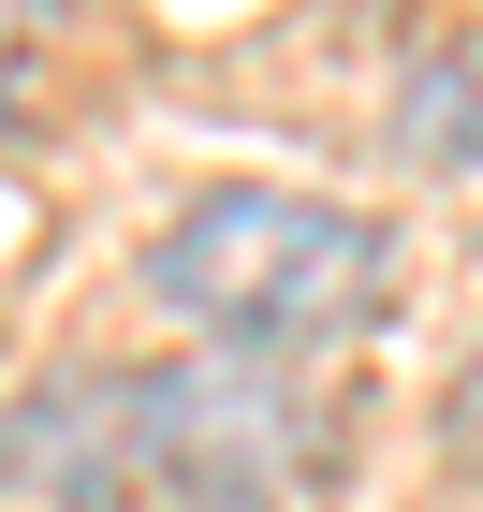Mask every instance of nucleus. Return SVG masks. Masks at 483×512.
I'll return each instance as SVG.
<instances>
[{
	"label": "nucleus",
	"mask_w": 483,
	"mask_h": 512,
	"mask_svg": "<svg viewBox=\"0 0 483 512\" xmlns=\"http://www.w3.org/2000/svg\"><path fill=\"white\" fill-rule=\"evenodd\" d=\"M440 454L483 469V337H469V366H454V395H440Z\"/></svg>",
	"instance_id": "4"
},
{
	"label": "nucleus",
	"mask_w": 483,
	"mask_h": 512,
	"mask_svg": "<svg viewBox=\"0 0 483 512\" xmlns=\"http://www.w3.org/2000/svg\"><path fill=\"white\" fill-rule=\"evenodd\" d=\"M396 161L410 176H483V44H425L396 74Z\"/></svg>",
	"instance_id": "3"
},
{
	"label": "nucleus",
	"mask_w": 483,
	"mask_h": 512,
	"mask_svg": "<svg viewBox=\"0 0 483 512\" xmlns=\"http://www.w3.org/2000/svg\"><path fill=\"white\" fill-rule=\"evenodd\" d=\"M132 293L161 322H191V352H264L279 366V352H308V337H337V322L381 308V235H366L352 205L220 176V191H191L147 235Z\"/></svg>",
	"instance_id": "2"
},
{
	"label": "nucleus",
	"mask_w": 483,
	"mask_h": 512,
	"mask_svg": "<svg viewBox=\"0 0 483 512\" xmlns=\"http://www.w3.org/2000/svg\"><path fill=\"white\" fill-rule=\"evenodd\" d=\"M44 15H59V0H0V118H15V88H30V59H44Z\"/></svg>",
	"instance_id": "5"
},
{
	"label": "nucleus",
	"mask_w": 483,
	"mask_h": 512,
	"mask_svg": "<svg viewBox=\"0 0 483 512\" xmlns=\"http://www.w3.org/2000/svg\"><path fill=\"white\" fill-rule=\"evenodd\" d=\"M337 454L322 395L264 352L74 366L0 410V498L44 512H293Z\"/></svg>",
	"instance_id": "1"
}]
</instances>
